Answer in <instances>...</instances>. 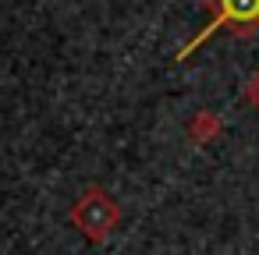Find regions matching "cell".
<instances>
[{"label": "cell", "mask_w": 259, "mask_h": 255, "mask_svg": "<svg viewBox=\"0 0 259 255\" xmlns=\"http://www.w3.org/2000/svg\"><path fill=\"white\" fill-rule=\"evenodd\" d=\"M259 15V0H224V18H255Z\"/></svg>", "instance_id": "obj_1"}]
</instances>
